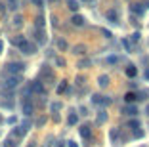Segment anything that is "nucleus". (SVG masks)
<instances>
[{
  "mask_svg": "<svg viewBox=\"0 0 149 147\" xmlns=\"http://www.w3.org/2000/svg\"><path fill=\"white\" fill-rule=\"evenodd\" d=\"M118 61H120L118 56H109V57H107V63H109V65H115V63H118Z\"/></svg>",
  "mask_w": 149,
  "mask_h": 147,
  "instance_id": "cd10ccee",
  "label": "nucleus"
},
{
  "mask_svg": "<svg viewBox=\"0 0 149 147\" xmlns=\"http://www.w3.org/2000/svg\"><path fill=\"white\" fill-rule=\"evenodd\" d=\"M97 84H100L101 88H105L107 84H109V77H107V75H101V77L97 78Z\"/></svg>",
  "mask_w": 149,
  "mask_h": 147,
  "instance_id": "dca6fc26",
  "label": "nucleus"
},
{
  "mask_svg": "<svg viewBox=\"0 0 149 147\" xmlns=\"http://www.w3.org/2000/svg\"><path fill=\"white\" fill-rule=\"evenodd\" d=\"M36 42L38 44H46V33L42 29H36Z\"/></svg>",
  "mask_w": 149,
  "mask_h": 147,
  "instance_id": "9d476101",
  "label": "nucleus"
},
{
  "mask_svg": "<svg viewBox=\"0 0 149 147\" xmlns=\"http://www.w3.org/2000/svg\"><path fill=\"white\" fill-rule=\"evenodd\" d=\"M105 15H107V19H109V21L113 23V25H117V21H118V15H117V12H115V10H109V12H107Z\"/></svg>",
  "mask_w": 149,
  "mask_h": 147,
  "instance_id": "9b49d317",
  "label": "nucleus"
},
{
  "mask_svg": "<svg viewBox=\"0 0 149 147\" xmlns=\"http://www.w3.org/2000/svg\"><path fill=\"white\" fill-rule=\"evenodd\" d=\"M138 40H140V33H134L132 35V42H138Z\"/></svg>",
  "mask_w": 149,
  "mask_h": 147,
  "instance_id": "4c0bfd02",
  "label": "nucleus"
},
{
  "mask_svg": "<svg viewBox=\"0 0 149 147\" xmlns=\"http://www.w3.org/2000/svg\"><path fill=\"white\" fill-rule=\"evenodd\" d=\"M136 75H138V69L134 67V65H128V67H126V77L128 78H134Z\"/></svg>",
  "mask_w": 149,
  "mask_h": 147,
  "instance_id": "4468645a",
  "label": "nucleus"
},
{
  "mask_svg": "<svg viewBox=\"0 0 149 147\" xmlns=\"http://www.w3.org/2000/svg\"><path fill=\"white\" fill-rule=\"evenodd\" d=\"M29 147H35V143H31V145H29Z\"/></svg>",
  "mask_w": 149,
  "mask_h": 147,
  "instance_id": "37998d69",
  "label": "nucleus"
},
{
  "mask_svg": "<svg viewBox=\"0 0 149 147\" xmlns=\"http://www.w3.org/2000/svg\"><path fill=\"white\" fill-rule=\"evenodd\" d=\"M73 54H77V56H82V54H86V48H84L82 44H77V46L73 48Z\"/></svg>",
  "mask_w": 149,
  "mask_h": 147,
  "instance_id": "f3484780",
  "label": "nucleus"
},
{
  "mask_svg": "<svg viewBox=\"0 0 149 147\" xmlns=\"http://www.w3.org/2000/svg\"><path fill=\"white\" fill-rule=\"evenodd\" d=\"M145 115L149 117V103H147V107H145Z\"/></svg>",
  "mask_w": 149,
  "mask_h": 147,
  "instance_id": "79ce46f5",
  "label": "nucleus"
},
{
  "mask_svg": "<svg viewBox=\"0 0 149 147\" xmlns=\"http://www.w3.org/2000/svg\"><path fill=\"white\" fill-rule=\"evenodd\" d=\"M69 147H79V145H77L74 141H69Z\"/></svg>",
  "mask_w": 149,
  "mask_h": 147,
  "instance_id": "ea45409f",
  "label": "nucleus"
},
{
  "mask_svg": "<svg viewBox=\"0 0 149 147\" xmlns=\"http://www.w3.org/2000/svg\"><path fill=\"white\" fill-rule=\"evenodd\" d=\"M84 2H88V0H84Z\"/></svg>",
  "mask_w": 149,
  "mask_h": 147,
  "instance_id": "49530a36",
  "label": "nucleus"
},
{
  "mask_svg": "<svg viewBox=\"0 0 149 147\" xmlns=\"http://www.w3.org/2000/svg\"><path fill=\"white\" fill-rule=\"evenodd\" d=\"M19 52H21V54H25V56H33V54H35L36 52V44H33V42H29V40H23V42L21 44H19Z\"/></svg>",
  "mask_w": 149,
  "mask_h": 147,
  "instance_id": "7ed1b4c3",
  "label": "nucleus"
},
{
  "mask_svg": "<svg viewBox=\"0 0 149 147\" xmlns=\"http://www.w3.org/2000/svg\"><path fill=\"white\" fill-rule=\"evenodd\" d=\"M54 61H56V65H57V67H65V59H63V57H56Z\"/></svg>",
  "mask_w": 149,
  "mask_h": 147,
  "instance_id": "2f4dec72",
  "label": "nucleus"
},
{
  "mask_svg": "<svg viewBox=\"0 0 149 147\" xmlns=\"http://www.w3.org/2000/svg\"><path fill=\"white\" fill-rule=\"evenodd\" d=\"M65 2H67V8H69L71 12H79L80 6H79V2H77V0H65Z\"/></svg>",
  "mask_w": 149,
  "mask_h": 147,
  "instance_id": "f8f14e48",
  "label": "nucleus"
},
{
  "mask_svg": "<svg viewBox=\"0 0 149 147\" xmlns=\"http://www.w3.org/2000/svg\"><path fill=\"white\" fill-rule=\"evenodd\" d=\"M124 100H126V103L130 105V103H134V101H136L138 98H136V94H132V92H128V94L124 95Z\"/></svg>",
  "mask_w": 149,
  "mask_h": 147,
  "instance_id": "6ab92c4d",
  "label": "nucleus"
},
{
  "mask_svg": "<svg viewBox=\"0 0 149 147\" xmlns=\"http://www.w3.org/2000/svg\"><path fill=\"white\" fill-rule=\"evenodd\" d=\"M12 134H13V136H17V138H23V136H25L27 132L21 128V126H17V128H13V132H12Z\"/></svg>",
  "mask_w": 149,
  "mask_h": 147,
  "instance_id": "412c9836",
  "label": "nucleus"
},
{
  "mask_svg": "<svg viewBox=\"0 0 149 147\" xmlns=\"http://www.w3.org/2000/svg\"><path fill=\"white\" fill-rule=\"evenodd\" d=\"M128 128H130V130H134V132H136V130H140V121L132 118V121L128 122Z\"/></svg>",
  "mask_w": 149,
  "mask_h": 147,
  "instance_id": "a211bd4d",
  "label": "nucleus"
},
{
  "mask_svg": "<svg viewBox=\"0 0 149 147\" xmlns=\"http://www.w3.org/2000/svg\"><path fill=\"white\" fill-rule=\"evenodd\" d=\"M4 147H17V143H15V139H12V138H8L4 141Z\"/></svg>",
  "mask_w": 149,
  "mask_h": 147,
  "instance_id": "a878e982",
  "label": "nucleus"
},
{
  "mask_svg": "<svg viewBox=\"0 0 149 147\" xmlns=\"http://www.w3.org/2000/svg\"><path fill=\"white\" fill-rule=\"evenodd\" d=\"M57 48H59V50H67V42H65V40H63V38H57Z\"/></svg>",
  "mask_w": 149,
  "mask_h": 147,
  "instance_id": "393cba45",
  "label": "nucleus"
},
{
  "mask_svg": "<svg viewBox=\"0 0 149 147\" xmlns=\"http://www.w3.org/2000/svg\"><path fill=\"white\" fill-rule=\"evenodd\" d=\"M2 50H4V44H2V40H0V54H2Z\"/></svg>",
  "mask_w": 149,
  "mask_h": 147,
  "instance_id": "a19ab883",
  "label": "nucleus"
},
{
  "mask_svg": "<svg viewBox=\"0 0 149 147\" xmlns=\"http://www.w3.org/2000/svg\"><path fill=\"white\" fill-rule=\"evenodd\" d=\"M109 138H111V141L117 143V139H118V130H117V128H113V130L109 132Z\"/></svg>",
  "mask_w": 149,
  "mask_h": 147,
  "instance_id": "b1692460",
  "label": "nucleus"
},
{
  "mask_svg": "<svg viewBox=\"0 0 149 147\" xmlns=\"http://www.w3.org/2000/svg\"><path fill=\"white\" fill-rule=\"evenodd\" d=\"M23 71H25V63H19V61H13V63H8L6 65V71L4 75H21Z\"/></svg>",
  "mask_w": 149,
  "mask_h": 147,
  "instance_id": "f03ea898",
  "label": "nucleus"
},
{
  "mask_svg": "<svg viewBox=\"0 0 149 147\" xmlns=\"http://www.w3.org/2000/svg\"><path fill=\"white\" fill-rule=\"evenodd\" d=\"M143 136H145L143 130H136V132H134V138H143Z\"/></svg>",
  "mask_w": 149,
  "mask_h": 147,
  "instance_id": "72a5a7b5",
  "label": "nucleus"
},
{
  "mask_svg": "<svg viewBox=\"0 0 149 147\" xmlns=\"http://www.w3.org/2000/svg\"><path fill=\"white\" fill-rule=\"evenodd\" d=\"M92 101H94L96 105H109V103H111L109 98H105V95H100V94L92 95Z\"/></svg>",
  "mask_w": 149,
  "mask_h": 147,
  "instance_id": "0eeeda50",
  "label": "nucleus"
},
{
  "mask_svg": "<svg viewBox=\"0 0 149 147\" xmlns=\"http://www.w3.org/2000/svg\"><path fill=\"white\" fill-rule=\"evenodd\" d=\"M61 107H63V105L59 103V101H54V103L50 105V109H52V113H57V111H61Z\"/></svg>",
  "mask_w": 149,
  "mask_h": 147,
  "instance_id": "5701e85b",
  "label": "nucleus"
},
{
  "mask_svg": "<svg viewBox=\"0 0 149 147\" xmlns=\"http://www.w3.org/2000/svg\"><path fill=\"white\" fill-rule=\"evenodd\" d=\"M33 4H35L36 8H42V6H44V0H33Z\"/></svg>",
  "mask_w": 149,
  "mask_h": 147,
  "instance_id": "e433bc0d",
  "label": "nucleus"
},
{
  "mask_svg": "<svg viewBox=\"0 0 149 147\" xmlns=\"http://www.w3.org/2000/svg\"><path fill=\"white\" fill-rule=\"evenodd\" d=\"M17 2H19V0H8V8L10 10H17Z\"/></svg>",
  "mask_w": 149,
  "mask_h": 147,
  "instance_id": "bb28decb",
  "label": "nucleus"
},
{
  "mask_svg": "<svg viewBox=\"0 0 149 147\" xmlns=\"http://www.w3.org/2000/svg\"><path fill=\"white\" fill-rule=\"evenodd\" d=\"M65 90H67V82H65V80H63V82L59 84V86H57V94H63V92H65Z\"/></svg>",
  "mask_w": 149,
  "mask_h": 147,
  "instance_id": "c756f323",
  "label": "nucleus"
},
{
  "mask_svg": "<svg viewBox=\"0 0 149 147\" xmlns=\"http://www.w3.org/2000/svg\"><path fill=\"white\" fill-rule=\"evenodd\" d=\"M46 124V117H40L38 121H36V126H44Z\"/></svg>",
  "mask_w": 149,
  "mask_h": 147,
  "instance_id": "c9c22d12",
  "label": "nucleus"
},
{
  "mask_svg": "<svg viewBox=\"0 0 149 147\" xmlns=\"http://www.w3.org/2000/svg\"><path fill=\"white\" fill-rule=\"evenodd\" d=\"M35 23H36V29H42V27H44V23H46V21H44V17H40V15H38Z\"/></svg>",
  "mask_w": 149,
  "mask_h": 147,
  "instance_id": "c85d7f7f",
  "label": "nucleus"
},
{
  "mask_svg": "<svg viewBox=\"0 0 149 147\" xmlns=\"http://www.w3.org/2000/svg\"><path fill=\"white\" fill-rule=\"evenodd\" d=\"M2 121H4V118H2V117H0V122H2Z\"/></svg>",
  "mask_w": 149,
  "mask_h": 147,
  "instance_id": "c03bdc74",
  "label": "nucleus"
},
{
  "mask_svg": "<svg viewBox=\"0 0 149 147\" xmlns=\"http://www.w3.org/2000/svg\"><path fill=\"white\" fill-rule=\"evenodd\" d=\"M88 65H90V61H88V59H84V61H80V63H79V67H80V69H86Z\"/></svg>",
  "mask_w": 149,
  "mask_h": 147,
  "instance_id": "f704fd0d",
  "label": "nucleus"
},
{
  "mask_svg": "<svg viewBox=\"0 0 149 147\" xmlns=\"http://www.w3.org/2000/svg\"><path fill=\"white\" fill-rule=\"evenodd\" d=\"M79 132H80V136H82V138H86V139H90V136H92V130H90V126H82Z\"/></svg>",
  "mask_w": 149,
  "mask_h": 147,
  "instance_id": "ddd939ff",
  "label": "nucleus"
},
{
  "mask_svg": "<svg viewBox=\"0 0 149 147\" xmlns=\"http://www.w3.org/2000/svg\"><path fill=\"white\" fill-rule=\"evenodd\" d=\"M105 121H107V113L103 111V109H101V111H100V115H97V124H103Z\"/></svg>",
  "mask_w": 149,
  "mask_h": 147,
  "instance_id": "aec40b11",
  "label": "nucleus"
},
{
  "mask_svg": "<svg viewBox=\"0 0 149 147\" xmlns=\"http://www.w3.org/2000/svg\"><path fill=\"white\" fill-rule=\"evenodd\" d=\"M130 10L136 13V15H143V12H145V10L141 8V4H134V6H130Z\"/></svg>",
  "mask_w": 149,
  "mask_h": 147,
  "instance_id": "2eb2a0df",
  "label": "nucleus"
},
{
  "mask_svg": "<svg viewBox=\"0 0 149 147\" xmlns=\"http://www.w3.org/2000/svg\"><path fill=\"white\" fill-rule=\"evenodd\" d=\"M143 78H145V80H149V67L145 69V73H143Z\"/></svg>",
  "mask_w": 149,
  "mask_h": 147,
  "instance_id": "58836bf2",
  "label": "nucleus"
},
{
  "mask_svg": "<svg viewBox=\"0 0 149 147\" xmlns=\"http://www.w3.org/2000/svg\"><path fill=\"white\" fill-rule=\"evenodd\" d=\"M71 23H73L74 27H82L84 23H86V19H84L82 15H79V13H74L73 17H71Z\"/></svg>",
  "mask_w": 149,
  "mask_h": 147,
  "instance_id": "6e6552de",
  "label": "nucleus"
},
{
  "mask_svg": "<svg viewBox=\"0 0 149 147\" xmlns=\"http://www.w3.org/2000/svg\"><path fill=\"white\" fill-rule=\"evenodd\" d=\"M67 122H69L71 126H73V124H77V122H79V117H77V113H71V115H69V118H67Z\"/></svg>",
  "mask_w": 149,
  "mask_h": 147,
  "instance_id": "4be33fe9",
  "label": "nucleus"
},
{
  "mask_svg": "<svg viewBox=\"0 0 149 147\" xmlns=\"http://www.w3.org/2000/svg\"><path fill=\"white\" fill-rule=\"evenodd\" d=\"M29 90H31V94H44V92H46L40 80H35V82H31V84H29Z\"/></svg>",
  "mask_w": 149,
  "mask_h": 147,
  "instance_id": "423d86ee",
  "label": "nucleus"
},
{
  "mask_svg": "<svg viewBox=\"0 0 149 147\" xmlns=\"http://www.w3.org/2000/svg\"><path fill=\"white\" fill-rule=\"evenodd\" d=\"M50 2H57V0H50Z\"/></svg>",
  "mask_w": 149,
  "mask_h": 147,
  "instance_id": "a18cd8bd",
  "label": "nucleus"
},
{
  "mask_svg": "<svg viewBox=\"0 0 149 147\" xmlns=\"http://www.w3.org/2000/svg\"><path fill=\"white\" fill-rule=\"evenodd\" d=\"M40 78L54 80V73H52V69H50L48 65H42V69H40V73H38V80H40Z\"/></svg>",
  "mask_w": 149,
  "mask_h": 147,
  "instance_id": "39448f33",
  "label": "nucleus"
},
{
  "mask_svg": "<svg viewBox=\"0 0 149 147\" xmlns=\"http://www.w3.org/2000/svg\"><path fill=\"white\" fill-rule=\"evenodd\" d=\"M19 82H21V77H17V75H8V77L4 75V80L0 82V88L6 92H12L19 86Z\"/></svg>",
  "mask_w": 149,
  "mask_h": 147,
  "instance_id": "f257e3e1",
  "label": "nucleus"
},
{
  "mask_svg": "<svg viewBox=\"0 0 149 147\" xmlns=\"http://www.w3.org/2000/svg\"><path fill=\"white\" fill-rule=\"evenodd\" d=\"M21 109H23V115H25V117H31L33 113H35V105H33V101L29 100V98H27V100L23 101Z\"/></svg>",
  "mask_w": 149,
  "mask_h": 147,
  "instance_id": "20e7f679",
  "label": "nucleus"
},
{
  "mask_svg": "<svg viewBox=\"0 0 149 147\" xmlns=\"http://www.w3.org/2000/svg\"><path fill=\"white\" fill-rule=\"evenodd\" d=\"M21 23H23V17H21V15H15V17H13V25H21Z\"/></svg>",
  "mask_w": 149,
  "mask_h": 147,
  "instance_id": "473e14b6",
  "label": "nucleus"
},
{
  "mask_svg": "<svg viewBox=\"0 0 149 147\" xmlns=\"http://www.w3.org/2000/svg\"><path fill=\"white\" fill-rule=\"evenodd\" d=\"M23 40H25L23 36H15V38H12V44H13V46H19V44H21Z\"/></svg>",
  "mask_w": 149,
  "mask_h": 147,
  "instance_id": "7c9ffc66",
  "label": "nucleus"
},
{
  "mask_svg": "<svg viewBox=\"0 0 149 147\" xmlns=\"http://www.w3.org/2000/svg\"><path fill=\"white\" fill-rule=\"evenodd\" d=\"M124 113H126V115H130V117H136V115H138V107L134 103H130V105H126V107H124Z\"/></svg>",
  "mask_w": 149,
  "mask_h": 147,
  "instance_id": "1a4fd4ad",
  "label": "nucleus"
}]
</instances>
